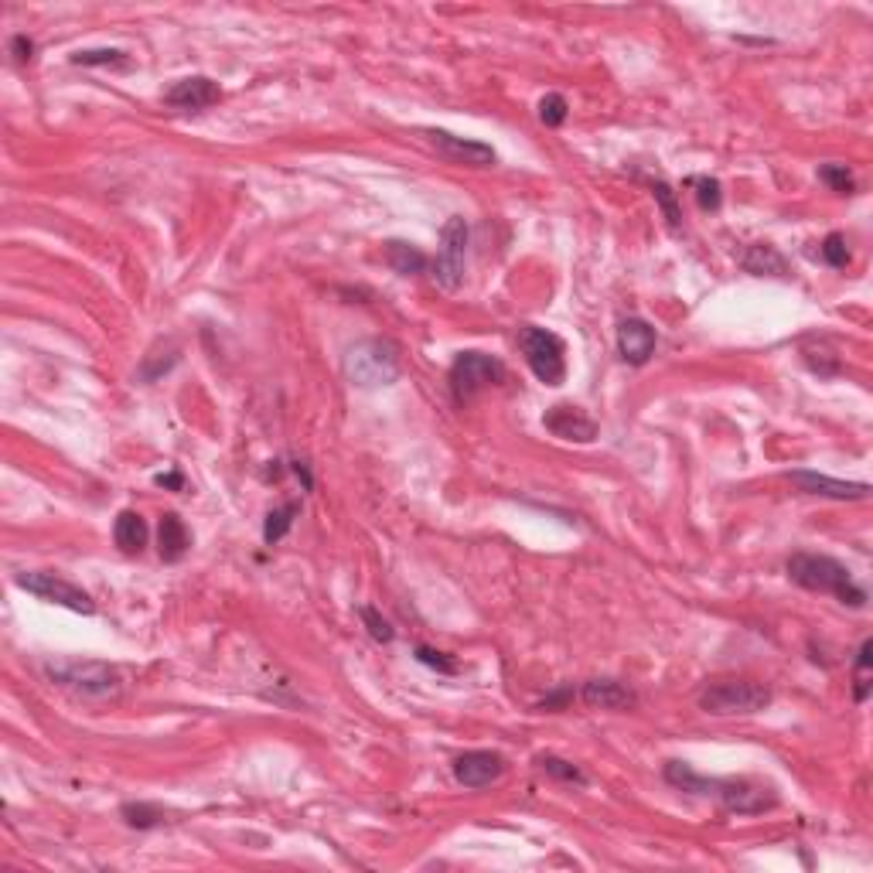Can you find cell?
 <instances>
[{
	"instance_id": "1",
	"label": "cell",
	"mask_w": 873,
	"mask_h": 873,
	"mask_svg": "<svg viewBox=\"0 0 873 873\" xmlns=\"http://www.w3.org/2000/svg\"><path fill=\"white\" fill-rule=\"evenodd\" d=\"M788 577L795 580L798 587L816 590V594H833L839 604L846 608H867V590L853 580V573L843 567L839 560L826 553H792L785 563Z\"/></svg>"
},
{
	"instance_id": "2",
	"label": "cell",
	"mask_w": 873,
	"mask_h": 873,
	"mask_svg": "<svg viewBox=\"0 0 873 873\" xmlns=\"http://www.w3.org/2000/svg\"><path fill=\"white\" fill-rule=\"evenodd\" d=\"M399 369V348L386 338H362L345 352V379L359 389L393 386Z\"/></svg>"
},
{
	"instance_id": "3",
	"label": "cell",
	"mask_w": 873,
	"mask_h": 873,
	"mask_svg": "<svg viewBox=\"0 0 873 873\" xmlns=\"http://www.w3.org/2000/svg\"><path fill=\"white\" fill-rule=\"evenodd\" d=\"M48 679L72 693L86 696V700H106V696H116L120 693V672L106 662H96V659H72V662H48L45 665Z\"/></svg>"
},
{
	"instance_id": "4",
	"label": "cell",
	"mask_w": 873,
	"mask_h": 873,
	"mask_svg": "<svg viewBox=\"0 0 873 873\" xmlns=\"http://www.w3.org/2000/svg\"><path fill=\"white\" fill-rule=\"evenodd\" d=\"M771 706V689L754 683V679H723V683H713L703 689L700 696V710L710 713V717H751V713H761Z\"/></svg>"
},
{
	"instance_id": "5",
	"label": "cell",
	"mask_w": 873,
	"mask_h": 873,
	"mask_svg": "<svg viewBox=\"0 0 873 873\" xmlns=\"http://www.w3.org/2000/svg\"><path fill=\"white\" fill-rule=\"evenodd\" d=\"M519 348L526 355L532 376L543 386H563V379H567V345H563L560 335L536 328V324H526L519 331Z\"/></svg>"
},
{
	"instance_id": "6",
	"label": "cell",
	"mask_w": 873,
	"mask_h": 873,
	"mask_svg": "<svg viewBox=\"0 0 873 873\" xmlns=\"http://www.w3.org/2000/svg\"><path fill=\"white\" fill-rule=\"evenodd\" d=\"M447 382H451V393L457 403H471L481 389L505 382V365L485 352H461L454 359L451 372H447Z\"/></svg>"
},
{
	"instance_id": "7",
	"label": "cell",
	"mask_w": 873,
	"mask_h": 873,
	"mask_svg": "<svg viewBox=\"0 0 873 873\" xmlns=\"http://www.w3.org/2000/svg\"><path fill=\"white\" fill-rule=\"evenodd\" d=\"M18 587L35 594L38 601H48V604H58V608H69V611H79V614H93L96 604L93 597L86 594L82 587H76L72 580L58 577V573H41V570H24L18 573Z\"/></svg>"
},
{
	"instance_id": "8",
	"label": "cell",
	"mask_w": 873,
	"mask_h": 873,
	"mask_svg": "<svg viewBox=\"0 0 873 873\" xmlns=\"http://www.w3.org/2000/svg\"><path fill=\"white\" fill-rule=\"evenodd\" d=\"M468 222L461 215L447 219V226L440 229V249H437V260H434V280L437 287L444 290H457L464 280V256H468Z\"/></svg>"
},
{
	"instance_id": "9",
	"label": "cell",
	"mask_w": 873,
	"mask_h": 873,
	"mask_svg": "<svg viewBox=\"0 0 873 873\" xmlns=\"http://www.w3.org/2000/svg\"><path fill=\"white\" fill-rule=\"evenodd\" d=\"M710 798H717L723 809L737 812V816H758V812H768L778 805V798L771 788L758 785V781H747V778H713Z\"/></svg>"
},
{
	"instance_id": "10",
	"label": "cell",
	"mask_w": 873,
	"mask_h": 873,
	"mask_svg": "<svg viewBox=\"0 0 873 873\" xmlns=\"http://www.w3.org/2000/svg\"><path fill=\"white\" fill-rule=\"evenodd\" d=\"M423 137L437 147L440 157H447L451 164H471V168H492L498 161L495 147L492 144H481V140H468V137H457V133H447V130H423Z\"/></svg>"
},
{
	"instance_id": "11",
	"label": "cell",
	"mask_w": 873,
	"mask_h": 873,
	"mask_svg": "<svg viewBox=\"0 0 873 873\" xmlns=\"http://www.w3.org/2000/svg\"><path fill=\"white\" fill-rule=\"evenodd\" d=\"M788 481L805 495H819V498H836V502H863L870 498V485L867 481H839L829 475H819V471H792Z\"/></svg>"
},
{
	"instance_id": "12",
	"label": "cell",
	"mask_w": 873,
	"mask_h": 873,
	"mask_svg": "<svg viewBox=\"0 0 873 873\" xmlns=\"http://www.w3.org/2000/svg\"><path fill=\"white\" fill-rule=\"evenodd\" d=\"M222 99V89L219 82H212L209 76H188V79H178L174 86L164 93V103L171 110H188V113H202L215 106Z\"/></svg>"
},
{
	"instance_id": "13",
	"label": "cell",
	"mask_w": 873,
	"mask_h": 873,
	"mask_svg": "<svg viewBox=\"0 0 873 873\" xmlns=\"http://www.w3.org/2000/svg\"><path fill=\"white\" fill-rule=\"evenodd\" d=\"M505 775V758L495 751H468L454 761V778L464 788H485Z\"/></svg>"
},
{
	"instance_id": "14",
	"label": "cell",
	"mask_w": 873,
	"mask_h": 873,
	"mask_svg": "<svg viewBox=\"0 0 873 873\" xmlns=\"http://www.w3.org/2000/svg\"><path fill=\"white\" fill-rule=\"evenodd\" d=\"M659 335L645 318H625L618 324V352L628 365H645L655 355Z\"/></svg>"
},
{
	"instance_id": "15",
	"label": "cell",
	"mask_w": 873,
	"mask_h": 873,
	"mask_svg": "<svg viewBox=\"0 0 873 873\" xmlns=\"http://www.w3.org/2000/svg\"><path fill=\"white\" fill-rule=\"evenodd\" d=\"M543 427L550 430L553 437L560 440H577V444H590V440L597 437V423L584 417V413L577 410V406H553V410H546L543 417Z\"/></svg>"
},
{
	"instance_id": "16",
	"label": "cell",
	"mask_w": 873,
	"mask_h": 873,
	"mask_svg": "<svg viewBox=\"0 0 873 873\" xmlns=\"http://www.w3.org/2000/svg\"><path fill=\"white\" fill-rule=\"evenodd\" d=\"M580 700L594 706V710L625 713L638 703V696L631 693L625 683H618V679H590V683H584V689H580Z\"/></svg>"
},
{
	"instance_id": "17",
	"label": "cell",
	"mask_w": 873,
	"mask_h": 873,
	"mask_svg": "<svg viewBox=\"0 0 873 873\" xmlns=\"http://www.w3.org/2000/svg\"><path fill=\"white\" fill-rule=\"evenodd\" d=\"M157 550H161L164 563H178L181 556L191 550V532H188L181 515H174V512L161 515V529H157Z\"/></svg>"
},
{
	"instance_id": "18",
	"label": "cell",
	"mask_w": 873,
	"mask_h": 873,
	"mask_svg": "<svg viewBox=\"0 0 873 873\" xmlns=\"http://www.w3.org/2000/svg\"><path fill=\"white\" fill-rule=\"evenodd\" d=\"M113 543L120 546V550L127 553V556L144 553V546H147V522H144V515L130 512V509L116 515V522H113Z\"/></svg>"
},
{
	"instance_id": "19",
	"label": "cell",
	"mask_w": 873,
	"mask_h": 873,
	"mask_svg": "<svg viewBox=\"0 0 873 873\" xmlns=\"http://www.w3.org/2000/svg\"><path fill=\"white\" fill-rule=\"evenodd\" d=\"M382 256H386V263L393 266L399 277H417V273H423L430 266L427 256H423L413 243H403V239H389L386 249H382Z\"/></svg>"
},
{
	"instance_id": "20",
	"label": "cell",
	"mask_w": 873,
	"mask_h": 873,
	"mask_svg": "<svg viewBox=\"0 0 873 873\" xmlns=\"http://www.w3.org/2000/svg\"><path fill=\"white\" fill-rule=\"evenodd\" d=\"M741 263H744L747 273H754V277H764V273H771V277H785V273H788L785 256H781L778 249L768 246V243H754L744 253Z\"/></svg>"
},
{
	"instance_id": "21",
	"label": "cell",
	"mask_w": 873,
	"mask_h": 873,
	"mask_svg": "<svg viewBox=\"0 0 873 873\" xmlns=\"http://www.w3.org/2000/svg\"><path fill=\"white\" fill-rule=\"evenodd\" d=\"M297 515H301V502H284L280 509H273L270 515H266V526H263L266 546L280 543V539H284L287 532H290V526H294Z\"/></svg>"
},
{
	"instance_id": "22",
	"label": "cell",
	"mask_w": 873,
	"mask_h": 873,
	"mask_svg": "<svg viewBox=\"0 0 873 873\" xmlns=\"http://www.w3.org/2000/svg\"><path fill=\"white\" fill-rule=\"evenodd\" d=\"M120 816L130 829H154L164 822V809L147 805V802H127V805H120Z\"/></svg>"
},
{
	"instance_id": "23",
	"label": "cell",
	"mask_w": 873,
	"mask_h": 873,
	"mask_svg": "<svg viewBox=\"0 0 873 873\" xmlns=\"http://www.w3.org/2000/svg\"><path fill=\"white\" fill-rule=\"evenodd\" d=\"M870 662H873V642L867 638V642L860 645V652H856V672H853V700L856 703H867L870 696Z\"/></svg>"
},
{
	"instance_id": "24",
	"label": "cell",
	"mask_w": 873,
	"mask_h": 873,
	"mask_svg": "<svg viewBox=\"0 0 873 873\" xmlns=\"http://www.w3.org/2000/svg\"><path fill=\"white\" fill-rule=\"evenodd\" d=\"M689 188H696V202H700L703 212H717L723 202V191L717 178H706V174H696V178L686 181Z\"/></svg>"
},
{
	"instance_id": "25",
	"label": "cell",
	"mask_w": 873,
	"mask_h": 873,
	"mask_svg": "<svg viewBox=\"0 0 873 873\" xmlns=\"http://www.w3.org/2000/svg\"><path fill=\"white\" fill-rule=\"evenodd\" d=\"M72 65H116V69H130V58L120 48H89V52L72 55Z\"/></svg>"
},
{
	"instance_id": "26",
	"label": "cell",
	"mask_w": 873,
	"mask_h": 873,
	"mask_svg": "<svg viewBox=\"0 0 873 873\" xmlns=\"http://www.w3.org/2000/svg\"><path fill=\"white\" fill-rule=\"evenodd\" d=\"M652 195H655V202H659V209H662V215H665V222H669V229H679V226H683V212H679L676 191L665 185V181H652Z\"/></svg>"
},
{
	"instance_id": "27",
	"label": "cell",
	"mask_w": 873,
	"mask_h": 873,
	"mask_svg": "<svg viewBox=\"0 0 873 873\" xmlns=\"http://www.w3.org/2000/svg\"><path fill=\"white\" fill-rule=\"evenodd\" d=\"M567 116H570V106H567V99H563L560 93L543 96V103H539V120H543L546 127H563V123H567Z\"/></svg>"
},
{
	"instance_id": "28",
	"label": "cell",
	"mask_w": 873,
	"mask_h": 873,
	"mask_svg": "<svg viewBox=\"0 0 873 873\" xmlns=\"http://www.w3.org/2000/svg\"><path fill=\"white\" fill-rule=\"evenodd\" d=\"M819 181H826L836 195H853V174H850L846 164H822Z\"/></svg>"
},
{
	"instance_id": "29",
	"label": "cell",
	"mask_w": 873,
	"mask_h": 873,
	"mask_svg": "<svg viewBox=\"0 0 873 873\" xmlns=\"http://www.w3.org/2000/svg\"><path fill=\"white\" fill-rule=\"evenodd\" d=\"M536 764L546 771V775H553V778H560V781H573V785H587V775H584V771H580L577 764L563 761V758H539Z\"/></svg>"
},
{
	"instance_id": "30",
	"label": "cell",
	"mask_w": 873,
	"mask_h": 873,
	"mask_svg": "<svg viewBox=\"0 0 873 873\" xmlns=\"http://www.w3.org/2000/svg\"><path fill=\"white\" fill-rule=\"evenodd\" d=\"M819 253H822V260H826L829 266H836V270H843V266L850 263V249H846V239L839 236V232H829V236L822 239Z\"/></svg>"
},
{
	"instance_id": "31",
	"label": "cell",
	"mask_w": 873,
	"mask_h": 873,
	"mask_svg": "<svg viewBox=\"0 0 873 873\" xmlns=\"http://www.w3.org/2000/svg\"><path fill=\"white\" fill-rule=\"evenodd\" d=\"M359 614H362L365 628H369V635L376 638V642H382V645L393 642V625H389V621L382 618L376 608H359Z\"/></svg>"
},
{
	"instance_id": "32",
	"label": "cell",
	"mask_w": 873,
	"mask_h": 873,
	"mask_svg": "<svg viewBox=\"0 0 873 873\" xmlns=\"http://www.w3.org/2000/svg\"><path fill=\"white\" fill-rule=\"evenodd\" d=\"M417 659L423 665H430V669L444 672V676H454V672H457V662L451 659V655L437 652V648H430V645H417Z\"/></svg>"
},
{
	"instance_id": "33",
	"label": "cell",
	"mask_w": 873,
	"mask_h": 873,
	"mask_svg": "<svg viewBox=\"0 0 873 873\" xmlns=\"http://www.w3.org/2000/svg\"><path fill=\"white\" fill-rule=\"evenodd\" d=\"M11 55L18 58L21 65L31 62V58H35V41H31L28 35H14L11 38Z\"/></svg>"
},
{
	"instance_id": "34",
	"label": "cell",
	"mask_w": 873,
	"mask_h": 873,
	"mask_svg": "<svg viewBox=\"0 0 873 873\" xmlns=\"http://www.w3.org/2000/svg\"><path fill=\"white\" fill-rule=\"evenodd\" d=\"M570 700H573V689L567 686V689H560V693L546 696V700L539 703V710H550V713H556V710H563V706H567Z\"/></svg>"
},
{
	"instance_id": "35",
	"label": "cell",
	"mask_w": 873,
	"mask_h": 873,
	"mask_svg": "<svg viewBox=\"0 0 873 873\" xmlns=\"http://www.w3.org/2000/svg\"><path fill=\"white\" fill-rule=\"evenodd\" d=\"M154 481L161 488H181V475H178V471H171V475H157Z\"/></svg>"
}]
</instances>
